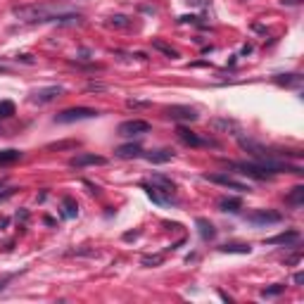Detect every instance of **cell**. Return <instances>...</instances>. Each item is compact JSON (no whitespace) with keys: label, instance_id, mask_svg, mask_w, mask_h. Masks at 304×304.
Returning <instances> with one entry per match:
<instances>
[{"label":"cell","instance_id":"obj_17","mask_svg":"<svg viewBox=\"0 0 304 304\" xmlns=\"http://www.w3.org/2000/svg\"><path fill=\"white\" fill-rule=\"evenodd\" d=\"M145 160L152 162V164H164V162L174 160V152L171 150H155V152H150V155H145Z\"/></svg>","mask_w":304,"mask_h":304},{"label":"cell","instance_id":"obj_21","mask_svg":"<svg viewBox=\"0 0 304 304\" xmlns=\"http://www.w3.org/2000/svg\"><path fill=\"white\" fill-rule=\"evenodd\" d=\"M22 160V152L19 150H0V164H15V162Z\"/></svg>","mask_w":304,"mask_h":304},{"label":"cell","instance_id":"obj_31","mask_svg":"<svg viewBox=\"0 0 304 304\" xmlns=\"http://www.w3.org/2000/svg\"><path fill=\"white\" fill-rule=\"evenodd\" d=\"M179 22H181V24H188V22H190V24H197V17H195V15H186V17H181Z\"/></svg>","mask_w":304,"mask_h":304},{"label":"cell","instance_id":"obj_34","mask_svg":"<svg viewBox=\"0 0 304 304\" xmlns=\"http://www.w3.org/2000/svg\"><path fill=\"white\" fill-rule=\"evenodd\" d=\"M295 283H297V285H302V283H304V273H302V271L295 273Z\"/></svg>","mask_w":304,"mask_h":304},{"label":"cell","instance_id":"obj_35","mask_svg":"<svg viewBox=\"0 0 304 304\" xmlns=\"http://www.w3.org/2000/svg\"><path fill=\"white\" fill-rule=\"evenodd\" d=\"M302 0H283V5H299Z\"/></svg>","mask_w":304,"mask_h":304},{"label":"cell","instance_id":"obj_18","mask_svg":"<svg viewBox=\"0 0 304 304\" xmlns=\"http://www.w3.org/2000/svg\"><path fill=\"white\" fill-rule=\"evenodd\" d=\"M285 202L292 207H302L304 205V186H295V188L290 190V195L285 197Z\"/></svg>","mask_w":304,"mask_h":304},{"label":"cell","instance_id":"obj_9","mask_svg":"<svg viewBox=\"0 0 304 304\" xmlns=\"http://www.w3.org/2000/svg\"><path fill=\"white\" fill-rule=\"evenodd\" d=\"M95 164H107V160L102 155H88V152H81L76 157L69 160V167L74 169H83V167H95Z\"/></svg>","mask_w":304,"mask_h":304},{"label":"cell","instance_id":"obj_20","mask_svg":"<svg viewBox=\"0 0 304 304\" xmlns=\"http://www.w3.org/2000/svg\"><path fill=\"white\" fill-rule=\"evenodd\" d=\"M76 214H79V207H76V202H74V200H69V197H64V200H62V216H64V219H74Z\"/></svg>","mask_w":304,"mask_h":304},{"label":"cell","instance_id":"obj_1","mask_svg":"<svg viewBox=\"0 0 304 304\" xmlns=\"http://www.w3.org/2000/svg\"><path fill=\"white\" fill-rule=\"evenodd\" d=\"M12 15L24 22V24H45V22H55L57 24V17L62 15V10L53 8V5H19V8H12Z\"/></svg>","mask_w":304,"mask_h":304},{"label":"cell","instance_id":"obj_28","mask_svg":"<svg viewBox=\"0 0 304 304\" xmlns=\"http://www.w3.org/2000/svg\"><path fill=\"white\" fill-rule=\"evenodd\" d=\"M67 147H79V143L76 140H62V143H50L48 145V150H67Z\"/></svg>","mask_w":304,"mask_h":304},{"label":"cell","instance_id":"obj_11","mask_svg":"<svg viewBox=\"0 0 304 304\" xmlns=\"http://www.w3.org/2000/svg\"><path fill=\"white\" fill-rule=\"evenodd\" d=\"M209 126H212L214 131H219V133L238 135V131H240V126H238V121H235V119H212V121H209Z\"/></svg>","mask_w":304,"mask_h":304},{"label":"cell","instance_id":"obj_24","mask_svg":"<svg viewBox=\"0 0 304 304\" xmlns=\"http://www.w3.org/2000/svg\"><path fill=\"white\" fill-rule=\"evenodd\" d=\"M152 48H155V50H160V53H164L167 57H171V60H176V57H179V53H176L171 45L162 43V41H152Z\"/></svg>","mask_w":304,"mask_h":304},{"label":"cell","instance_id":"obj_8","mask_svg":"<svg viewBox=\"0 0 304 304\" xmlns=\"http://www.w3.org/2000/svg\"><path fill=\"white\" fill-rule=\"evenodd\" d=\"M167 116L174 121H195L197 112L188 105H171V107H167Z\"/></svg>","mask_w":304,"mask_h":304},{"label":"cell","instance_id":"obj_16","mask_svg":"<svg viewBox=\"0 0 304 304\" xmlns=\"http://www.w3.org/2000/svg\"><path fill=\"white\" fill-rule=\"evenodd\" d=\"M240 197H224V200H219V209L221 212H231V214H235V212H240Z\"/></svg>","mask_w":304,"mask_h":304},{"label":"cell","instance_id":"obj_36","mask_svg":"<svg viewBox=\"0 0 304 304\" xmlns=\"http://www.w3.org/2000/svg\"><path fill=\"white\" fill-rule=\"evenodd\" d=\"M0 72H8V69H5V67H0Z\"/></svg>","mask_w":304,"mask_h":304},{"label":"cell","instance_id":"obj_14","mask_svg":"<svg viewBox=\"0 0 304 304\" xmlns=\"http://www.w3.org/2000/svg\"><path fill=\"white\" fill-rule=\"evenodd\" d=\"M116 157H121V160H131V157H143V147L140 145H121V147H116Z\"/></svg>","mask_w":304,"mask_h":304},{"label":"cell","instance_id":"obj_19","mask_svg":"<svg viewBox=\"0 0 304 304\" xmlns=\"http://www.w3.org/2000/svg\"><path fill=\"white\" fill-rule=\"evenodd\" d=\"M197 228H200V235L205 238V240H212L216 235V231H214V226L209 224L207 219H197Z\"/></svg>","mask_w":304,"mask_h":304},{"label":"cell","instance_id":"obj_27","mask_svg":"<svg viewBox=\"0 0 304 304\" xmlns=\"http://www.w3.org/2000/svg\"><path fill=\"white\" fill-rule=\"evenodd\" d=\"M12 114H15V105L10 100H3L0 102V119H10Z\"/></svg>","mask_w":304,"mask_h":304},{"label":"cell","instance_id":"obj_6","mask_svg":"<svg viewBox=\"0 0 304 304\" xmlns=\"http://www.w3.org/2000/svg\"><path fill=\"white\" fill-rule=\"evenodd\" d=\"M205 181L216 183V186H224V188L238 190V193H247V190H250V186H245V183L235 181L233 176H226V174H205Z\"/></svg>","mask_w":304,"mask_h":304},{"label":"cell","instance_id":"obj_26","mask_svg":"<svg viewBox=\"0 0 304 304\" xmlns=\"http://www.w3.org/2000/svg\"><path fill=\"white\" fill-rule=\"evenodd\" d=\"M283 292H285V285L276 283V285H271V287H264L261 290V297H278V295H283Z\"/></svg>","mask_w":304,"mask_h":304},{"label":"cell","instance_id":"obj_2","mask_svg":"<svg viewBox=\"0 0 304 304\" xmlns=\"http://www.w3.org/2000/svg\"><path fill=\"white\" fill-rule=\"evenodd\" d=\"M231 169H238L240 174H245V176H252V179L257 181H266L271 179L273 174L268 171L266 164H261V162H226Z\"/></svg>","mask_w":304,"mask_h":304},{"label":"cell","instance_id":"obj_23","mask_svg":"<svg viewBox=\"0 0 304 304\" xmlns=\"http://www.w3.org/2000/svg\"><path fill=\"white\" fill-rule=\"evenodd\" d=\"M107 24L109 27H114V29H128L133 22H131V17H124V15H114V17H109L107 19Z\"/></svg>","mask_w":304,"mask_h":304},{"label":"cell","instance_id":"obj_4","mask_svg":"<svg viewBox=\"0 0 304 304\" xmlns=\"http://www.w3.org/2000/svg\"><path fill=\"white\" fill-rule=\"evenodd\" d=\"M64 93L62 86H45V88H36L31 90V95H29V100L34 102V105H45V102H53L55 98H60Z\"/></svg>","mask_w":304,"mask_h":304},{"label":"cell","instance_id":"obj_5","mask_svg":"<svg viewBox=\"0 0 304 304\" xmlns=\"http://www.w3.org/2000/svg\"><path fill=\"white\" fill-rule=\"evenodd\" d=\"M247 221L254 226H271V224H280L283 214L280 212H271V209H257V212L247 214Z\"/></svg>","mask_w":304,"mask_h":304},{"label":"cell","instance_id":"obj_33","mask_svg":"<svg viewBox=\"0 0 304 304\" xmlns=\"http://www.w3.org/2000/svg\"><path fill=\"white\" fill-rule=\"evenodd\" d=\"M12 278H15V273H10V276H5V278H3V280H0V290H3V287H5V285H8V283H10V280H12Z\"/></svg>","mask_w":304,"mask_h":304},{"label":"cell","instance_id":"obj_12","mask_svg":"<svg viewBox=\"0 0 304 304\" xmlns=\"http://www.w3.org/2000/svg\"><path fill=\"white\" fill-rule=\"evenodd\" d=\"M179 138L183 140L186 145H190V147H202V145H216V143H209V140H202L197 133H193L190 128H186V126H179Z\"/></svg>","mask_w":304,"mask_h":304},{"label":"cell","instance_id":"obj_29","mask_svg":"<svg viewBox=\"0 0 304 304\" xmlns=\"http://www.w3.org/2000/svg\"><path fill=\"white\" fill-rule=\"evenodd\" d=\"M162 261H164V257H162V254H155V257H143L145 266H160Z\"/></svg>","mask_w":304,"mask_h":304},{"label":"cell","instance_id":"obj_25","mask_svg":"<svg viewBox=\"0 0 304 304\" xmlns=\"http://www.w3.org/2000/svg\"><path fill=\"white\" fill-rule=\"evenodd\" d=\"M302 76L299 74H283V76H276V83H283V86H292V83H299Z\"/></svg>","mask_w":304,"mask_h":304},{"label":"cell","instance_id":"obj_7","mask_svg":"<svg viewBox=\"0 0 304 304\" xmlns=\"http://www.w3.org/2000/svg\"><path fill=\"white\" fill-rule=\"evenodd\" d=\"M150 131V124L143 121V119H131V121H124V124L119 126V135H126V138H131V135H143Z\"/></svg>","mask_w":304,"mask_h":304},{"label":"cell","instance_id":"obj_13","mask_svg":"<svg viewBox=\"0 0 304 304\" xmlns=\"http://www.w3.org/2000/svg\"><path fill=\"white\" fill-rule=\"evenodd\" d=\"M299 242V231H287V233H280V235H273V238H266L264 245H297Z\"/></svg>","mask_w":304,"mask_h":304},{"label":"cell","instance_id":"obj_32","mask_svg":"<svg viewBox=\"0 0 304 304\" xmlns=\"http://www.w3.org/2000/svg\"><path fill=\"white\" fill-rule=\"evenodd\" d=\"M88 90H105V86H102V83H93V81H90V83H88Z\"/></svg>","mask_w":304,"mask_h":304},{"label":"cell","instance_id":"obj_22","mask_svg":"<svg viewBox=\"0 0 304 304\" xmlns=\"http://www.w3.org/2000/svg\"><path fill=\"white\" fill-rule=\"evenodd\" d=\"M221 252H231V254H250L252 247L250 245H238V242H231V245H224V247H219Z\"/></svg>","mask_w":304,"mask_h":304},{"label":"cell","instance_id":"obj_3","mask_svg":"<svg viewBox=\"0 0 304 304\" xmlns=\"http://www.w3.org/2000/svg\"><path fill=\"white\" fill-rule=\"evenodd\" d=\"M98 116V109L93 107H69L55 114V124H74V121H83V119H93Z\"/></svg>","mask_w":304,"mask_h":304},{"label":"cell","instance_id":"obj_10","mask_svg":"<svg viewBox=\"0 0 304 304\" xmlns=\"http://www.w3.org/2000/svg\"><path fill=\"white\" fill-rule=\"evenodd\" d=\"M143 190L147 193V197H150L152 202H155V205H160V207L171 205V202H174V195H171V193L157 188V186H152V183H143Z\"/></svg>","mask_w":304,"mask_h":304},{"label":"cell","instance_id":"obj_30","mask_svg":"<svg viewBox=\"0 0 304 304\" xmlns=\"http://www.w3.org/2000/svg\"><path fill=\"white\" fill-rule=\"evenodd\" d=\"M126 105H128V107H147L150 102H147V100H128Z\"/></svg>","mask_w":304,"mask_h":304},{"label":"cell","instance_id":"obj_15","mask_svg":"<svg viewBox=\"0 0 304 304\" xmlns=\"http://www.w3.org/2000/svg\"><path fill=\"white\" fill-rule=\"evenodd\" d=\"M150 183L157 186V188H162V190H167V193H171V195H174V190H176V183L171 179H167V176H162V174H152Z\"/></svg>","mask_w":304,"mask_h":304}]
</instances>
